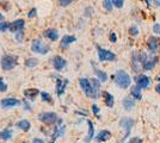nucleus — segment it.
Listing matches in <instances>:
<instances>
[{
  "label": "nucleus",
  "instance_id": "obj_43",
  "mask_svg": "<svg viewBox=\"0 0 160 143\" xmlns=\"http://www.w3.org/2000/svg\"><path fill=\"white\" fill-rule=\"evenodd\" d=\"M32 143H46V142H44L42 138H37V137H36V138L32 140Z\"/></svg>",
  "mask_w": 160,
  "mask_h": 143
},
{
  "label": "nucleus",
  "instance_id": "obj_15",
  "mask_svg": "<svg viewBox=\"0 0 160 143\" xmlns=\"http://www.w3.org/2000/svg\"><path fill=\"white\" fill-rule=\"evenodd\" d=\"M110 138H111V132L109 130H100L96 136V141L98 143H103L109 141Z\"/></svg>",
  "mask_w": 160,
  "mask_h": 143
},
{
  "label": "nucleus",
  "instance_id": "obj_6",
  "mask_svg": "<svg viewBox=\"0 0 160 143\" xmlns=\"http://www.w3.org/2000/svg\"><path fill=\"white\" fill-rule=\"evenodd\" d=\"M37 119L47 125H54L59 121V117L55 112H41L37 116Z\"/></svg>",
  "mask_w": 160,
  "mask_h": 143
},
{
  "label": "nucleus",
  "instance_id": "obj_36",
  "mask_svg": "<svg viewBox=\"0 0 160 143\" xmlns=\"http://www.w3.org/2000/svg\"><path fill=\"white\" fill-rule=\"evenodd\" d=\"M92 112L94 113V116H97V118L98 119H100V116H99V107L96 105V104H93L92 105Z\"/></svg>",
  "mask_w": 160,
  "mask_h": 143
},
{
  "label": "nucleus",
  "instance_id": "obj_34",
  "mask_svg": "<svg viewBox=\"0 0 160 143\" xmlns=\"http://www.w3.org/2000/svg\"><path fill=\"white\" fill-rule=\"evenodd\" d=\"M113 4V6L117 7V8H122L123 4H124V0H111Z\"/></svg>",
  "mask_w": 160,
  "mask_h": 143
},
{
  "label": "nucleus",
  "instance_id": "obj_13",
  "mask_svg": "<svg viewBox=\"0 0 160 143\" xmlns=\"http://www.w3.org/2000/svg\"><path fill=\"white\" fill-rule=\"evenodd\" d=\"M68 79H56V94L60 98L61 95L65 93L66 87L68 86Z\"/></svg>",
  "mask_w": 160,
  "mask_h": 143
},
{
  "label": "nucleus",
  "instance_id": "obj_19",
  "mask_svg": "<svg viewBox=\"0 0 160 143\" xmlns=\"http://www.w3.org/2000/svg\"><path fill=\"white\" fill-rule=\"evenodd\" d=\"M77 41V37L75 36H71V35H65L62 38H61V43L60 45L62 48H67L68 45H71L72 43Z\"/></svg>",
  "mask_w": 160,
  "mask_h": 143
},
{
  "label": "nucleus",
  "instance_id": "obj_10",
  "mask_svg": "<svg viewBox=\"0 0 160 143\" xmlns=\"http://www.w3.org/2000/svg\"><path fill=\"white\" fill-rule=\"evenodd\" d=\"M151 82H152L151 78L145 74H140L136 76V85H138L141 89L148 88V87L151 86Z\"/></svg>",
  "mask_w": 160,
  "mask_h": 143
},
{
  "label": "nucleus",
  "instance_id": "obj_25",
  "mask_svg": "<svg viewBox=\"0 0 160 143\" xmlns=\"http://www.w3.org/2000/svg\"><path fill=\"white\" fill-rule=\"evenodd\" d=\"M16 126H17L18 129L25 131V132L31 129V124H30V122H29V121H27V119H20L19 122L16 123Z\"/></svg>",
  "mask_w": 160,
  "mask_h": 143
},
{
  "label": "nucleus",
  "instance_id": "obj_46",
  "mask_svg": "<svg viewBox=\"0 0 160 143\" xmlns=\"http://www.w3.org/2000/svg\"><path fill=\"white\" fill-rule=\"evenodd\" d=\"M155 92H157V93H159V94H160V83H158V85L155 86Z\"/></svg>",
  "mask_w": 160,
  "mask_h": 143
},
{
  "label": "nucleus",
  "instance_id": "obj_28",
  "mask_svg": "<svg viewBox=\"0 0 160 143\" xmlns=\"http://www.w3.org/2000/svg\"><path fill=\"white\" fill-rule=\"evenodd\" d=\"M24 64L27 67H29V68H33V67H36L38 64V60L37 59H27L25 62H24Z\"/></svg>",
  "mask_w": 160,
  "mask_h": 143
},
{
  "label": "nucleus",
  "instance_id": "obj_9",
  "mask_svg": "<svg viewBox=\"0 0 160 143\" xmlns=\"http://www.w3.org/2000/svg\"><path fill=\"white\" fill-rule=\"evenodd\" d=\"M147 47L152 55H155L160 47V40L157 36H149L147 40Z\"/></svg>",
  "mask_w": 160,
  "mask_h": 143
},
{
  "label": "nucleus",
  "instance_id": "obj_38",
  "mask_svg": "<svg viewBox=\"0 0 160 143\" xmlns=\"http://www.w3.org/2000/svg\"><path fill=\"white\" fill-rule=\"evenodd\" d=\"M153 32L155 35H160V24L159 23H155L153 25Z\"/></svg>",
  "mask_w": 160,
  "mask_h": 143
},
{
  "label": "nucleus",
  "instance_id": "obj_39",
  "mask_svg": "<svg viewBox=\"0 0 160 143\" xmlns=\"http://www.w3.org/2000/svg\"><path fill=\"white\" fill-rule=\"evenodd\" d=\"M128 143H142V138L140 137H133V138H130Z\"/></svg>",
  "mask_w": 160,
  "mask_h": 143
},
{
  "label": "nucleus",
  "instance_id": "obj_2",
  "mask_svg": "<svg viewBox=\"0 0 160 143\" xmlns=\"http://www.w3.org/2000/svg\"><path fill=\"white\" fill-rule=\"evenodd\" d=\"M79 85L80 87H81V89L84 91V93H85L86 97L92 98V99H97L98 98V94L94 92L93 86L91 83V80H88L86 78H81V79H79Z\"/></svg>",
  "mask_w": 160,
  "mask_h": 143
},
{
  "label": "nucleus",
  "instance_id": "obj_45",
  "mask_svg": "<svg viewBox=\"0 0 160 143\" xmlns=\"http://www.w3.org/2000/svg\"><path fill=\"white\" fill-rule=\"evenodd\" d=\"M153 4L157 7H159V8H160V0H153Z\"/></svg>",
  "mask_w": 160,
  "mask_h": 143
},
{
  "label": "nucleus",
  "instance_id": "obj_30",
  "mask_svg": "<svg viewBox=\"0 0 160 143\" xmlns=\"http://www.w3.org/2000/svg\"><path fill=\"white\" fill-rule=\"evenodd\" d=\"M103 7L107 10V11H111L113 8V4L111 0H103Z\"/></svg>",
  "mask_w": 160,
  "mask_h": 143
},
{
  "label": "nucleus",
  "instance_id": "obj_23",
  "mask_svg": "<svg viewBox=\"0 0 160 143\" xmlns=\"http://www.w3.org/2000/svg\"><path fill=\"white\" fill-rule=\"evenodd\" d=\"M122 105H123V107H124L126 111H130L135 106V100H134L133 98H130V97H126L122 100Z\"/></svg>",
  "mask_w": 160,
  "mask_h": 143
},
{
  "label": "nucleus",
  "instance_id": "obj_29",
  "mask_svg": "<svg viewBox=\"0 0 160 143\" xmlns=\"http://www.w3.org/2000/svg\"><path fill=\"white\" fill-rule=\"evenodd\" d=\"M91 80V83H92V86H93V89L94 92L97 93V94L99 95V91H100V83L102 82L98 80V79H90Z\"/></svg>",
  "mask_w": 160,
  "mask_h": 143
},
{
  "label": "nucleus",
  "instance_id": "obj_31",
  "mask_svg": "<svg viewBox=\"0 0 160 143\" xmlns=\"http://www.w3.org/2000/svg\"><path fill=\"white\" fill-rule=\"evenodd\" d=\"M139 27L136 26V25H133V26L129 27V34L132 37H136V36H139Z\"/></svg>",
  "mask_w": 160,
  "mask_h": 143
},
{
  "label": "nucleus",
  "instance_id": "obj_20",
  "mask_svg": "<svg viewBox=\"0 0 160 143\" xmlns=\"http://www.w3.org/2000/svg\"><path fill=\"white\" fill-rule=\"evenodd\" d=\"M103 99H104V102L109 109H112L113 105H115V99H113V95L111 93H109L107 91L103 92Z\"/></svg>",
  "mask_w": 160,
  "mask_h": 143
},
{
  "label": "nucleus",
  "instance_id": "obj_32",
  "mask_svg": "<svg viewBox=\"0 0 160 143\" xmlns=\"http://www.w3.org/2000/svg\"><path fill=\"white\" fill-rule=\"evenodd\" d=\"M10 26H11L10 23H7V21H1V23H0V31H1V32H5L6 30L10 29Z\"/></svg>",
  "mask_w": 160,
  "mask_h": 143
},
{
  "label": "nucleus",
  "instance_id": "obj_24",
  "mask_svg": "<svg viewBox=\"0 0 160 143\" xmlns=\"http://www.w3.org/2000/svg\"><path fill=\"white\" fill-rule=\"evenodd\" d=\"M24 94H25V97L29 99V102H33V99L38 94H41V93L37 88H28L24 91Z\"/></svg>",
  "mask_w": 160,
  "mask_h": 143
},
{
  "label": "nucleus",
  "instance_id": "obj_27",
  "mask_svg": "<svg viewBox=\"0 0 160 143\" xmlns=\"http://www.w3.org/2000/svg\"><path fill=\"white\" fill-rule=\"evenodd\" d=\"M40 95H41L42 102H48V104H53V98H52V95L49 94L48 92H41Z\"/></svg>",
  "mask_w": 160,
  "mask_h": 143
},
{
  "label": "nucleus",
  "instance_id": "obj_47",
  "mask_svg": "<svg viewBox=\"0 0 160 143\" xmlns=\"http://www.w3.org/2000/svg\"><path fill=\"white\" fill-rule=\"evenodd\" d=\"M145 1H146V5L148 7L151 6V4H152V0H145Z\"/></svg>",
  "mask_w": 160,
  "mask_h": 143
},
{
  "label": "nucleus",
  "instance_id": "obj_44",
  "mask_svg": "<svg viewBox=\"0 0 160 143\" xmlns=\"http://www.w3.org/2000/svg\"><path fill=\"white\" fill-rule=\"evenodd\" d=\"M85 13H86V16L88 17V16H91V13H93V10H92V8H90V7H87Z\"/></svg>",
  "mask_w": 160,
  "mask_h": 143
},
{
  "label": "nucleus",
  "instance_id": "obj_17",
  "mask_svg": "<svg viewBox=\"0 0 160 143\" xmlns=\"http://www.w3.org/2000/svg\"><path fill=\"white\" fill-rule=\"evenodd\" d=\"M24 25H25L24 19H17V21H14L13 23H11L10 30L16 34V32H18V31H20V30H23V29H24Z\"/></svg>",
  "mask_w": 160,
  "mask_h": 143
},
{
  "label": "nucleus",
  "instance_id": "obj_12",
  "mask_svg": "<svg viewBox=\"0 0 160 143\" xmlns=\"http://www.w3.org/2000/svg\"><path fill=\"white\" fill-rule=\"evenodd\" d=\"M18 105H20V100L16 99V98H5L0 102V106L2 109H12Z\"/></svg>",
  "mask_w": 160,
  "mask_h": 143
},
{
  "label": "nucleus",
  "instance_id": "obj_41",
  "mask_svg": "<svg viewBox=\"0 0 160 143\" xmlns=\"http://www.w3.org/2000/svg\"><path fill=\"white\" fill-rule=\"evenodd\" d=\"M36 13H37V10H36V8H32V10L29 12L28 17H29V18H33V17H36Z\"/></svg>",
  "mask_w": 160,
  "mask_h": 143
},
{
  "label": "nucleus",
  "instance_id": "obj_8",
  "mask_svg": "<svg viewBox=\"0 0 160 143\" xmlns=\"http://www.w3.org/2000/svg\"><path fill=\"white\" fill-rule=\"evenodd\" d=\"M159 56L158 55H149L148 56V59L146 60V62L142 64V70H145V72H148V70H152V69L155 68V66L158 64V62H159Z\"/></svg>",
  "mask_w": 160,
  "mask_h": 143
},
{
  "label": "nucleus",
  "instance_id": "obj_48",
  "mask_svg": "<svg viewBox=\"0 0 160 143\" xmlns=\"http://www.w3.org/2000/svg\"><path fill=\"white\" fill-rule=\"evenodd\" d=\"M1 21H4V16L0 13V23H1Z\"/></svg>",
  "mask_w": 160,
  "mask_h": 143
},
{
  "label": "nucleus",
  "instance_id": "obj_5",
  "mask_svg": "<svg viewBox=\"0 0 160 143\" xmlns=\"http://www.w3.org/2000/svg\"><path fill=\"white\" fill-rule=\"evenodd\" d=\"M133 125H134V119H133V118L124 117V118H122V119H121L120 126L124 130V136H123V138L120 141V143H123L126 140H127L128 137L130 136V132H132V128H133Z\"/></svg>",
  "mask_w": 160,
  "mask_h": 143
},
{
  "label": "nucleus",
  "instance_id": "obj_18",
  "mask_svg": "<svg viewBox=\"0 0 160 143\" xmlns=\"http://www.w3.org/2000/svg\"><path fill=\"white\" fill-rule=\"evenodd\" d=\"M92 64V67H93V70H94V74H96V76H97V79L99 80L100 82H105L108 81V79H109V76H108V74L104 72V70H102V69H98L96 68V66L93 64V62L91 63Z\"/></svg>",
  "mask_w": 160,
  "mask_h": 143
},
{
  "label": "nucleus",
  "instance_id": "obj_3",
  "mask_svg": "<svg viewBox=\"0 0 160 143\" xmlns=\"http://www.w3.org/2000/svg\"><path fill=\"white\" fill-rule=\"evenodd\" d=\"M31 50H32L33 53H36V54L46 55L50 51V47L48 45L47 43H44L42 40L36 38V40H33L31 42Z\"/></svg>",
  "mask_w": 160,
  "mask_h": 143
},
{
  "label": "nucleus",
  "instance_id": "obj_40",
  "mask_svg": "<svg viewBox=\"0 0 160 143\" xmlns=\"http://www.w3.org/2000/svg\"><path fill=\"white\" fill-rule=\"evenodd\" d=\"M23 107L27 110V111H30V110H31V106H30V104H29V102H28V100H25V99L23 100Z\"/></svg>",
  "mask_w": 160,
  "mask_h": 143
},
{
  "label": "nucleus",
  "instance_id": "obj_49",
  "mask_svg": "<svg viewBox=\"0 0 160 143\" xmlns=\"http://www.w3.org/2000/svg\"><path fill=\"white\" fill-rule=\"evenodd\" d=\"M157 81H158V83H160V76H157Z\"/></svg>",
  "mask_w": 160,
  "mask_h": 143
},
{
  "label": "nucleus",
  "instance_id": "obj_37",
  "mask_svg": "<svg viewBox=\"0 0 160 143\" xmlns=\"http://www.w3.org/2000/svg\"><path fill=\"white\" fill-rule=\"evenodd\" d=\"M7 91V85L4 82V80L0 78V92H6Z\"/></svg>",
  "mask_w": 160,
  "mask_h": 143
},
{
  "label": "nucleus",
  "instance_id": "obj_42",
  "mask_svg": "<svg viewBox=\"0 0 160 143\" xmlns=\"http://www.w3.org/2000/svg\"><path fill=\"white\" fill-rule=\"evenodd\" d=\"M110 41H111V43H116V42H117V36H116L115 32H111V34H110Z\"/></svg>",
  "mask_w": 160,
  "mask_h": 143
},
{
  "label": "nucleus",
  "instance_id": "obj_16",
  "mask_svg": "<svg viewBox=\"0 0 160 143\" xmlns=\"http://www.w3.org/2000/svg\"><path fill=\"white\" fill-rule=\"evenodd\" d=\"M43 36L44 37H47L49 41L52 42H55L58 41V38H59V31L56 30V29H47L44 32H43Z\"/></svg>",
  "mask_w": 160,
  "mask_h": 143
},
{
  "label": "nucleus",
  "instance_id": "obj_7",
  "mask_svg": "<svg viewBox=\"0 0 160 143\" xmlns=\"http://www.w3.org/2000/svg\"><path fill=\"white\" fill-rule=\"evenodd\" d=\"M97 48V53H98V59H99L100 62H112L116 60V55L115 53L108 50V49H104V48L99 47V45H96Z\"/></svg>",
  "mask_w": 160,
  "mask_h": 143
},
{
  "label": "nucleus",
  "instance_id": "obj_21",
  "mask_svg": "<svg viewBox=\"0 0 160 143\" xmlns=\"http://www.w3.org/2000/svg\"><path fill=\"white\" fill-rule=\"evenodd\" d=\"M87 125H88V132H87V136L85 137V143H90L94 137V125L92 121L87 119Z\"/></svg>",
  "mask_w": 160,
  "mask_h": 143
},
{
  "label": "nucleus",
  "instance_id": "obj_1",
  "mask_svg": "<svg viewBox=\"0 0 160 143\" xmlns=\"http://www.w3.org/2000/svg\"><path fill=\"white\" fill-rule=\"evenodd\" d=\"M113 79L117 87H120L121 89H127L132 85V76L123 69H118L116 74L113 75Z\"/></svg>",
  "mask_w": 160,
  "mask_h": 143
},
{
  "label": "nucleus",
  "instance_id": "obj_14",
  "mask_svg": "<svg viewBox=\"0 0 160 143\" xmlns=\"http://www.w3.org/2000/svg\"><path fill=\"white\" fill-rule=\"evenodd\" d=\"M63 134H65V125H63V124H62V125H56V126H54L53 134H52V136H50L49 143H55L56 140L60 136H62Z\"/></svg>",
  "mask_w": 160,
  "mask_h": 143
},
{
  "label": "nucleus",
  "instance_id": "obj_4",
  "mask_svg": "<svg viewBox=\"0 0 160 143\" xmlns=\"http://www.w3.org/2000/svg\"><path fill=\"white\" fill-rule=\"evenodd\" d=\"M0 64H1V68L4 70H11V69L17 67L18 59H17V56H12V55H4L1 57Z\"/></svg>",
  "mask_w": 160,
  "mask_h": 143
},
{
  "label": "nucleus",
  "instance_id": "obj_11",
  "mask_svg": "<svg viewBox=\"0 0 160 143\" xmlns=\"http://www.w3.org/2000/svg\"><path fill=\"white\" fill-rule=\"evenodd\" d=\"M52 62H53L54 69H55V70H58V72H61V70L67 66V61L62 57V56H60V55L54 56L53 61Z\"/></svg>",
  "mask_w": 160,
  "mask_h": 143
},
{
  "label": "nucleus",
  "instance_id": "obj_26",
  "mask_svg": "<svg viewBox=\"0 0 160 143\" xmlns=\"http://www.w3.org/2000/svg\"><path fill=\"white\" fill-rule=\"evenodd\" d=\"M12 130L11 129H4L2 131H0V140L2 141H8L12 138Z\"/></svg>",
  "mask_w": 160,
  "mask_h": 143
},
{
  "label": "nucleus",
  "instance_id": "obj_35",
  "mask_svg": "<svg viewBox=\"0 0 160 143\" xmlns=\"http://www.w3.org/2000/svg\"><path fill=\"white\" fill-rule=\"evenodd\" d=\"M73 1L74 0H59V4H60V6L66 7V6H68V5H71Z\"/></svg>",
  "mask_w": 160,
  "mask_h": 143
},
{
  "label": "nucleus",
  "instance_id": "obj_33",
  "mask_svg": "<svg viewBox=\"0 0 160 143\" xmlns=\"http://www.w3.org/2000/svg\"><path fill=\"white\" fill-rule=\"evenodd\" d=\"M14 37H16V40H17L18 42H22L23 40H24V31L20 30V31H18V32H16V34H14Z\"/></svg>",
  "mask_w": 160,
  "mask_h": 143
},
{
  "label": "nucleus",
  "instance_id": "obj_22",
  "mask_svg": "<svg viewBox=\"0 0 160 143\" xmlns=\"http://www.w3.org/2000/svg\"><path fill=\"white\" fill-rule=\"evenodd\" d=\"M130 95L134 100H141L142 99V94H141V88L138 85H134L130 87Z\"/></svg>",
  "mask_w": 160,
  "mask_h": 143
}]
</instances>
